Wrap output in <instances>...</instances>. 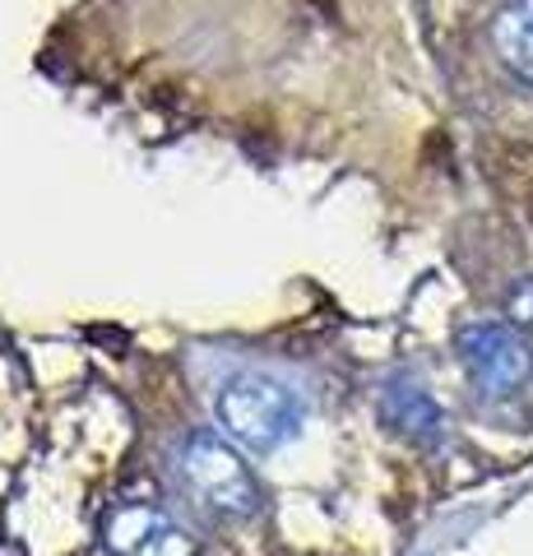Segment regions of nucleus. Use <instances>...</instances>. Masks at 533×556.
Wrapping results in <instances>:
<instances>
[{"mask_svg": "<svg viewBox=\"0 0 533 556\" xmlns=\"http://www.w3.org/2000/svg\"><path fill=\"white\" fill-rule=\"evenodd\" d=\"M459 357L469 380L487 399H510L533 380V348L524 339V329L515 325H496V320L469 325L459 334Z\"/></svg>", "mask_w": 533, "mask_h": 556, "instance_id": "7ed1b4c3", "label": "nucleus"}, {"mask_svg": "<svg viewBox=\"0 0 533 556\" xmlns=\"http://www.w3.org/2000/svg\"><path fill=\"white\" fill-rule=\"evenodd\" d=\"M492 47L515 79L533 89V0H510L492 20Z\"/></svg>", "mask_w": 533, "mask_h": 556, "instance_id": "423d86ee", "label": "nucleus"}, {"mask_svg": "<svg viewBox=\"0 0 533 556\" xmlns=\"http://www.w3.org/2000/svg\"><path fill=\"white\" fill-rule=\"evenodd\" d=\"M218 427L228 431V441H237L251 455H269V450L288 445L302 427V399L288 380L269 371H242L218 390Z\"/></svg>", "mask_w": 533, "mask_h": 556, "instance_id": "f257e3e1", "label": "nucleus"}, {"mask_svg": "<svg viewBox=\"0 0 533 556\" xmlns=\"http://www.w3.org/2000/svg\"><path fill=\"white\" fill-rule=\"evenodd\" d=\"M102 547L112 556H195L200 552L191 529L177 525L158 506H144V501L140 506L126 501V506H116L102 519Z\"/></svg>", "mask_w": 533, "mask_h": 556, "instance_id": "20e7f679", "label": "nucleus"}, {"mask_svg": "<svg viewBox=\"0 0 533 556\" xmlns=\"http://www.w3.org/2000/svg\"><path fill=\"white\" fill-rule=\"evenodd\" d=\"M381 417H385V427L399 431V437L422 441V445H436L441 431H445V413L436 408V399L422 386H408V380H390L385 386Z\"/></svg>", "mask_w": 533, "mask_h": 556, "instance_id": "39448f33", "label": "nucleus"}, {"mask_svg": "<svg viewBox=\"0 0 533 556\" xmlns=\"http://www.w3.org/2000/svg\"><path fill=\"white\" fill-rule=\"evenodd\" d=\"M177 468H181V482L191 486V496L200 506H210L214 515L242 519V515H255V506H261V486H255L251 468L214 431H191L181 441Z\"/></svg>", "mask_w": 533, "mask_h": 556, "instance_id": "f03ea898", "label": "nucleus"}, {"mask_svg": "<svg viewBox=\"0 0 533 556\" xmlns=\"http://www.w3.org/2000/svg\"><path fill=\"white\" fill-rule=\"evenodd\" d=\"M506 316L515 329H524V334H533V278H524L520 288L506 298Z\"/></svg>", "mask_w": 533, "mask_h": 556, "instance_id": "0eeeda50", "label": "nucleus"}]
</instances>
